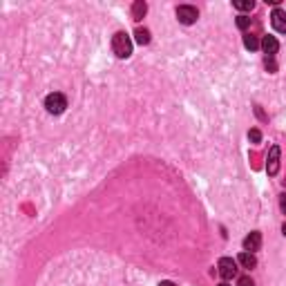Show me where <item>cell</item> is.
Masks as SVG:
<instances>
[{
    "label": "cell",
    "instance_id": "6da1fadb",
    "mask_svg": "<svg viewBox=\"0 0 286 286\" xmlns=\"http://www.w3.org/2000/svg\"><path fill=\"white\" fill-rule=\"evenodd\" d=\"M112 50L119 58H127V56L132 54V40L127 36L125 32H116L114 38H112Z\"/></svg>",
    "mask_w": 286,
    "mask_h": 286
},
{
    "label": "cell",
    "instance_id": "7a4b0ae2",
    "mask_svg": "<svg viewBox=\"0 0 286 286\" xmlns=\"http://www.w3.org/2000/svg\"><path fill=\"white\" fill-rule=\"evenodd\" d=\"M45 107H47L50 114H61V112H65V107H67V99L63 96V94L54 92L45 99Z\"/></svg>",
    "mask_w": 286,
    "mask_h": 286
},
{
    "label": "cell",
    "instance_id": "3957f363",
    "mask_svg": "<svg viewBox=\"0 0 286 286\" xmlns=\"http://www.w3.org/2000/svg\"><path fill=\"white\" fill-rule=\"evenodd\" d=\"M177 18H179V22H183V25H193L199 18V11L190 5H181L177 9Z\"/></svg>",
    "mask_w": 286,
    "mask_h": 286
},
{
    "label": "cell",
    "instance_id": "277c9868",
    "mask_svg": "<svg viewBox=\"0 0 286 286\" xmlns=\"http://www.w3.org/2000/svg\"><path fill=\"white\" fill-rule=\"evenodd\" d=\"M217 268H219V275L224 277V280H231V277L237 275V264L232 262L231 257H221L219 264H217Z\"/></svg>",
    "mask_w": 286,
    "mask_h": 286
},
{
    "label": "cell",
    "instance_id": "5b68a950",
    "mask_svg": "<svg viewBox=\"0 0 286 286\" xmlns=\"http://www.w3.org/2000/svg\"><path fill=\"white\" fill-rule=\"evenodd\" d=\"M266 170H268V175H277V170H280V145H273V148H270Z\"/></svg>",
    "mask_w": 286,
    "mask_h": 286
},
{
    "label": "cell",
    "instance_id": "8992f818",
    "mask_svg": "<svg viewBox=\"0 0 286 286\" xmlns=\"http://www.w3.org/2000/svg\"><path fill=\"white\" fill-rule=\"evenodd\" d=\"M270 22H273V27H275V32L286 34V14H284L282 9H275L273 14H270Z\"/></svg>",
    "mask_w": 286,
    "mask_h": 286
},
{
    "label": "cell",
    "instance_id": "52a82bcc",
    "mask_svg": "<svg viewBox=\"0 0 286 286\" xmlns=\"http://www.w3.org/2000/svg\"><path fill=\"white\" fill-rule=\"evenodd\" d=\"M262 246V232H250V235L246 237V239H244V248H246V250H257V248Z\"/></svg>",
    "mask_w": 286,
    "mask_h": 286
},
{
    "label": "cell",
    "instance_id": "ba28073f",
    "mask_svg": "<svg viewBox=\"0 0 286 286\" xmlns=\"http://www.w3.org/2000/svg\"><path fill=\"white\" fill-rule=\"evenodd\" d=\"M262 50H264L268 56L275 54V52L280 50V43H277L275 36H264V38H262Z\"/></svg>",
    "mask_w": 286,
    "mask_h": 286
},
{
    "label": "cell",
    "instance_id": "9c48e42d",
    "mask_svg": "<svg viewBox=\"0 0 286 286\" xmlns=\"http://www.w3.org/2000/svg\"><path fill=\"white\" fill-rule=\"evenodd\" d=\"M239 264H242L244 268H255V266H257V259H255L253 253H242L239 255Z\"/></svg>",
    "mask_w": 286,
    "mask_h": 286
},
{
    "label": "cell",
    "instance_id": "30bf717a",
    "mask_svg": "<svg viewBox=\"0 0 286 286\" xmlns=\"http://www.w3.org/2000/svg\"><path fill=\"white\" fill-rule=\"evenodd\" d=\"M145 11H148V5L139 0V2H134V7H132V18L134 20H141V18L145 16Z\"/></svg>",
    "mask_w": 286,
    "mask_h": 286
},
{
    "label": "cell",
    "instance_id": "8fae6325",
    "mask_svg": "<svg viewBox=\"0 0 286 286\" xmlns=\"http://www.w3.org/2000/svg\"><path fill=\"white\" fill-rule=\"evenodd\" d=\"M134 40H137L139 45H148L150 43V32H148V29H141V27H139L137 32H134Z\"/></svg>",
    "mask_w": 286,
    "mask_h": 286
},
{
    "label": "cell",
    "instance_id": "7c38bea8",
    "mask_svg": "<svg viewBox=\"0 0 286 286\" xmlns=\"http://www.w3.org/2000/svg\"><path fill=\"white\" fill-rule=\"evenodd\" d=\"M232 5H235V9H239V11H250L255 7V2L253 0H235Z\"/></svg>",
    "mask_w": 286,
    "mask_h": 286
},
{
    "label": "cell",
    "instance_id": "4fadbf2b",
    "mask_svg": "<svg viewBox=\"0 0 286 286\" xmlns=\"http://www.w3.org/2000/svg\"><path fill=\"white\" fill-rule=\"evenodd\" d=\"M244 45H246V50H257V47H259V40L255 38V36H250V34H248V36H244Z\"/></svg>",
    "mask_w": 286,
    "mask_h": 286
},
{
    "label": "cell",
    "instance_id": "5bb4252c",
    "mask_svg": "<svg viewBox=\"0 0 286 286\" xmlns=\"http://www.w3.org/2000/svg\"><path fill=\"white\" fill-rule=\"evenodd\" d=\"M248 25H250V18L248 16H237V27L239 29H246Z\"/></svg>",
    "mask_w": 286,
    "mask_h": 286
},
{
    "label": "cell",
    "instance_id": "9a60e30c",
    "mask_svg": "<svg viewBox=\"0 0 286 286\" xmlns=\"http://www.w3.org/2000/svg\"><path fill=\"white\" fill-rule=\"evenodd\" d=\"M264 65H266V70L268 72H277V65H275V61H273V56H266Z\"/></svg>",
    "mask_w": 286,
    "mask_h": 286
},
{
    "label": "cell",
    "instance_id": "2e32d148",
    "mask_svg": "<svg viewBox=\"0 0 286 286\" xmlns=\"http://www.w3.org/2000/svg\"><path fill=\"white\" fill-rule=\"evenodd\" d=\"M248 139L253 143H259L262 141V132H259V130H250V132H248Z\"/></svg>",
    "mask_w": 286,
    "mask_h": 286
},
{
    "label": "cell",
    "instance_id": "e0dca14e",
    "mask_svg": "<svg viewBox=\"0 0 286 286\" xmlns=\"http://www.w3.org/2000/svg\"><path fill=\"white\" fill-rule=\"evenodd\" d=\"M237 286H255V282L250 280V277H239V282H237Z\"/></svg>",
    "mask_w": 286,
    "mask_h": 286
},
{
    "label": "cell",
    "instance_id": "ac0fdd59",
    "mask_svg": "<svg viewBox=\"0 0 286 286\" xmlns=\"http://www.w3.org/2000/svg\"><path fill=\"white\" fill-rule=\"evenodd\" d=\"M280 206H282V210L286 213V195H282V197H280Z\"/></svg>",
    "mask_w": 286,
    "mask_h": 286
},
{
    "label": "cell",
    "instance_id": "d6986e66",
    "mask_svg": "<svg viewBox=\"0 0 286 286\" xmlns=\"http://www.w3.org/2000/svg\"><path fill=\"white\" fill-rule=\"evenodd\" d=\"M159 286H175V284H172V282H161Z\"/></svg>",
    "mask_w": 286,
    "mask_h": 286
},
{
    "label": "cell",
    "instance_id": "ffe728a7",
    "mask_svg": "<svg viewBox=\"0 0 286 286\" xmlns=\"http://www.w3.org/2000/svg\"><path fill=\"white\" fill-rule=\"evenodd\" d=\"M282 232H284V235H286V224H284V228H282Z\"/></svg>",
    "mask_w": 286,
    "mask_h": 286
},
{
    "label": "cell",
    "instance_id": "44dd1931",
    "mask_svg": "<svg viewBox=\"0 0 286 286\" xmlns=\"http://www.w3.org/2000/svg\"><path fill=\"white\" fill-rule=\"evenodd\" d=\"M219 286H228V284H219Z\"/></svg>",
    "mask_w": 286,
    "mask_h": 286
}]
</instances>
